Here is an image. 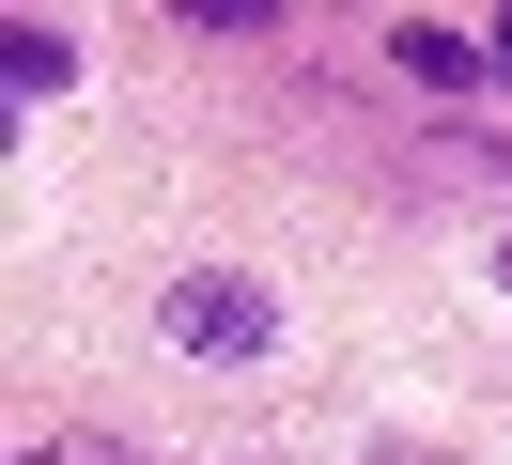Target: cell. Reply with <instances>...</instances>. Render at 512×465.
I'll use <instances>...</instances> for the list:
<instances>
[{
  "label": "cell",
  "instance_id": "cell-7",
  "mask_svg": "<svg viewBox=\"0 0 512 465\" xmlns=\"http://www.w3.org/2000/svg\"><path fill=\"white\" fill-rule=\"evenodd\" d=\"M373 465H404V450H373Z\"/></svg>",
  "mask_w": 512,
  "mask_h": 465
},
{
  "label": "cell",
  "instance_id": "cell-3",
  "mask_svg": "<svg viewBox=\"0 0 512 465\" xmlns=\"http://www.w3.org/2000/svg\"><path fill=\"white\" fill-rule=\"evenodd\" d=\"M0 93H16V109L78 93V31H47V16H0Z\"/></svg>",
  "mask_w": 512,
  "mask_h": 465
},
{
  "label": "cell",
  "instance_id": "cell-1",
  "mask_svg": "<svg viewBox=\"0 0 512 465\" xmlns=\"http://www.w3.org/2000/svg\"><path fill=\"white\" fill-rule=\"evenodd\" d=\"M156 341L171 357H280V295H264L249 264H187L156 295Z\"/></svg>",
  "mask_w": 512,
  "mask_h": 465
},
{
  "label": "cell",
  "instance_id": "cell-4",
  "mask_svg": "<svg viewBox=\"0 0 512 465\" xmlns=\"http://www.w3.org/2000/svg\"><path fill=\"white\" fill-rule=\"evenodd\" d=\"M16 465H125V450H16Z\"/></svg>",
  "mask_w": 512,
  "mask_h": 465
},
{
  "label": "cell",
  "instance_id": "cell-5",
  "mask_svg": "<svg viewBox=\"0 0 512 465\" xmlns=\"http://www.w3.org/2000/svg\"><path fill=\"white\" fill-rule=\"evenodd\" d=\"M497 78H512V16H497Z\"/></svg>",
  "mask_w": 512,
  "mask_h": 465
},
{
  "label": "cell",
  "instance_id": "cell-2",
  "mask_svg": "<svg viewBox=\"0 0 512 465\" xmlns=\"http://www.w3.org/2000/svg\"><path fill=\"white\" fill-rule=\"evenodd\" d=\"M388 62H404L419 93H481V78H497V47H481V31H450V16H404V31H388Z\"/></svg>",
  "mask_w": 512,
  "mask_h": 465
},
{
  "label": "cell",
  "instance_id": "cell-6",
  "mask_svg": "<svg viewBox=\"0 0 512 465\" xmlns=\"http://www.w3.org/2000/svg\"><path fill=\"white\" fill-rule=\"evenodd\" d=\"M497 295H512V248H497Z\"/></svg>",
  "mask_w": 512,
  "mask_h": 465
}]
</instances>
